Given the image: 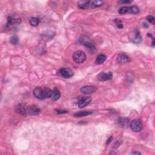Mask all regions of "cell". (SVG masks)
<instances>
[{
  "label": "cell",
  "mask_w": 155,
  "mask_h": 155,
  "mask_svg": "<svg viewBox=\"0 0 155 155\" xmlns=\"http://www.w3.org/2000/svg\"><path fill=\"white\" fill-rule=\"evenodd\" d=\"M130 126L133 132H139L143 129V124L141 119H135L131 122Z\"/></svg>",
  "instance_id": "obj_3"
},
{
  "label": "cell",
  "mask_w": 155,
  "mask_h": 155,
  "mask_svg": "<svg viewBox=\"0 0 155 155\" xmlns=\"http://www.w3.org/2000/svg\"><path fill=\"white\" fill-rule=\"evenodd\" d=\"M117 124L122 128H127L130 124V120L127 118H120L118 119Z\"/></svg>",
  "instance_id": "obj_9"
},
{
  "label": "cell",
  "mask_w": 155,
  "mask_h": 155,
  "mask_svg": "<svg viewBox=\"0 0 155 155\" xmlns=\"http://www.w3.org/2000/svg\"><path fill=\"white\" fill-rule=\"evenodd\" d=\"M79 42L82 44L84 45L86 48L88 49L89 52L93 54L96 52V49L92 42L91 41L90 38L87 36H83L79 38Z\"/></svg>",
  "instance_id": "obj_1"
},
{
  "label": "cell",
  "mask_w": 155,
  "mask_h": 155,
  "mask_svg": "<svg viewBox=\"0 0 155 155\" xmlns=\"http://www.w3.org/2000/svg\"><path fill=\"white\" fill-rule=\"evenodd\" d=\"M113 78V74L111 72H101L98 74L97 76V79L100 81H105L111 80Z\"/></svg>",
  "instance_id": "obj_4"
},
{
  "label": "cell",
  "mask_w": 155,
  "mask_h": 155,
  "mask_svg": "<svg viewBox=\"0 0 155 155\" xmlns=\"http://www.w3.org/2000/svg\"><path fill=\"white\" fill-rule=\"evenodd\" d=\"M92 112L91 111H82V112H77L74 114V116L75 117H83V116H88L92 114Z\"/></svg>",
  "instance_id": "obj_17"
},
{
  "label": "cell",
  "mask_w": 155,
  "mask_h": 155,
  "mask_svg": "<svg viewBox=\"0 0 155 155\" xmlns=\"http://www.w3.org/2000/svg\"><path fill=\"white\" fill-rule=\"evenodd\" d=\"M33 95L35 97L39 99H43L45 98V90L44 89H43L41 87H37L33 90Z\"/></svg>",
  "instance_id": "obj_5"
},
{
  "label": "cell",
  "mask_w": 155,
  "mask_h": 155,
  "mask_svg": "<svg viewBox=\"0 0 155 155\" xmlns=\"http://www.w3.org/2000/svg\"><path fill=\"white\" fill-rule=\"evenodd\" d=\"M139 12V9L137 6H130L128 7L129 14H138Z\"/></svg>",
  "instance_id": "obj_20"
},
{
  "label": "cell",
  "mask_w": 155,
  "mask_h": 155,
  "mask_svg": "<svg viewBox=\"0 0 155 155\" xmlns=\"http://www.w3.org/2000/svg\"><path fill=\"white\" fill-rule=\"evenodd\" d=\"M127 12H128V7L127 6L122 7L121 8H120L119 9V10H118V13L121 15L127 14Z\"/></svg>",
  "instance_id": "obj_23"
},
{
  "label": "cell",
  "mask_w": 155,
  "mask_h": 155,
  "mask_svg": "<svg viewBox=\"0 0 155 155\" xmlns=\"http://www.w3.org/2000/svg\"><path fill=\"white\" fill-rule=\"evenodd\" d=\"M7 22L8 24H10L11 25L18 24L21 23V19L20 18H14L12 16H9L7 18Z\"/></svg>",
  "instance_id": "obj_14"
},
{
  "label": "cell",
  "mask_w": 155,
  "mask_h": 155,
  "mask_svg": "<svg viewBox=\"0 0 155 155\" xmlns=\"http://www.w3.org/2000/svg\"><path fill=\"white\" fill-rule=\"evenodd\" d=\"M131 154H141V153H139V152H133Z\"/></svg>",
  "instance_id": "obj_30"
},
{
  "label": "cell",
  "mask_w": 155,
  "mask_h": 155,
  "mask_svg": "<svg viewBox=\"0 0 155 155\" xmlns=\"http://www.w3.org/2000/svg\"><path fill=\"white\" fill-rule=\"evenodd\" d=\"M92 101L90 97H84L82 98L81 99H79V102H78V107L79 108H83L89 104Z\"/></svg>",
  "instance_id": "obj_10"
},
{
  "label": "cell",
  "mask_w": 155,
  "mask_h": 155,
  "mask_svg": "<svg viewBox=\"0 0 155 155\" xmlns=\"http://www.w3.org/2000/svg\"><path fill=\"white\" fill-rule=\"evenodd\" d=\"M147 20H148V21L149 22V23H152V24H153V25L154 24V23H155V18L153 17V16H151V15H149V16H147Z\"/></svg>",
  "instance_id": "obj_24"
},
{
  "label": "cell",
  "mask_w": 155,
  "mask_h": 155,
  "mask_svg": "<svg viewBox=\"0 0 155 155\" xmlns=\"http://www.w3.org/2000/svg\"><path fill=\"white\" fill-rule=\"evenodd\" d=\"M152 45L153 46H154V38H153V41H152Z\"/></svg>",
  "instance_id": "obj_31"
},
{
  "label": "cell",
  "mask_w": 155,
  "mask_h": 155,
  "mask_svg": "<svg viewBox=\"0 0 155 155\" xmlns=\"http://www.w3.org/2000/svg\"><path fill=\"white\" fill-rule=\"evenodd\" d=\"M90 2L89 1H80L78 3V7L80 9H85L90 6Z\"/></svg>",
  "instance_id": "obj_18"
},
{
  "label": "cell",
  "mask_w": 155,
  "mask_h": 155,
  "mask_svg": "<svg viewBox=\"0 0 155 155\" xmlns=\"http://www.w3.org/2000/svg\"><path fill=\"white\" fill-rule=\"evenodd\" d=\"M27 114H38L40 112V109H38V107L35 106H32L29 107V108L27 109Z\"/></svg>",
  "instance_id": "obj_15"
},
{
  "label": "cell",
  "mask_w": 155,
  "mask_h": 155,
  "mask_svg": "<svg viewBox=\"0 0 155 155\" xmlns=\"http://www.w3.org/2000/svg\"><path fill=\"white\" fill-rule=\"evenodd\" d=\"M15 112L17 113L18 114H22V115H27V108L25 107V106L23 104H19L15 107Z\"/></svg>",
  "instance_id": "obj_11"
},
{
  "label": "cell",
  "mask_w": 155,
  "mask_h": 155,
  "mask_svg": "<svg viewBox=\"0 0 155 155\" xmlns=\"http://www.w3.org/2000/svg\"><path fill=\"white\" fill-rule=\"evenodd\" d=\"M106 59H107V56L104 55H99L96 58L95 63L96 64H98V65L102 64L104 63Z\"/></svg>",
  "instance_id": "obj_16"
},
{
  "label": "cell",
  "mask_w": 155,
  "mask_h": 155,
  "mask_svg": "<svg viewBox=\"0 0 155 155\" xmlns=\"http://www.w3.org/2000/svg\"><path fill=\"white\" fill-rule=\"evenodd\" d=\"M60 96H61V94H60L59 90L55 88L53 90H52V95H51L50 98L53 101H57L58 99H59Z\"/></svg>",
  "instance_id": "obj_13"
},
{
  "label": "cell",
  "mask_w": 155,
  "mask_h": 155,
  "mask_svg": "<svg viewBox=\"0 0 155 155\" xmlns=\"http://www.w3.org/2000/svg\"><path fill=\"white\" fill-rule=\"evenodd\" d=\"M10 43L12 44L15 45L18 43V37L17 36L14 35L12 36V37L10 38Z\"/></svg>",
  "instance_id": "obj_22"
},
{
  "label": "cell",
  "mask_w": 155,
  "mask_h": 155,
  "mask_svg": "<svg viewBox=\"0 0 155 155\" xmlns=\"http://www.w3.org/2000/svg\"><path fill=\"white\" fill-rule=\"evenodd\" d=\"M132 1H129V0H126V1H120L119 2V4H130L132 3Z\"/></svg>",
  "instance_id": "obj_26"
},
{
  "label": "cell",
  "mask_w": 155,
  "mask_h": 155,
  "mask_svg": "<svg viewBox=\"0 0 155 155\" xmlns=\"http://www.w3.org/2000/svg\"><path fill=\"white\" fill-rule=\"evenodd\" d=\"M61 75L64 78H70L73 76V72L70 69L67 67L61 68L59 71Z\"/></svg>",
  "instance_id": "obj_7"
},
{
  "label": "cell",
  "mask_w": 155,
  "mask_h": 155,
  "mask_svg": "<svg viewBox=\"0 0 155 155\" xmlns=\"http://www.w3.org/2000/svg\"><path fill=\"white\" fill-rule=\"evenodd\" d=\"M104 4L103 1H92L90 2V6L92 8H95L103 5Z\"/></svg>",
  "instance_id": "obj_19"
},
{
  "label": "cell",
  "mask_w": 155,
  "mask_h": 155,
  "mask_svg": "<svg viewBox=\"0 0 155 155\" xmlns=\"http://www.w3.org/2000/svg\"><path fill=\"white\" fill-rule=\"evenodd\" d=\"M116 23H117V26H118V28H119V29L123 28V25L122 24V23H121V21H118V20L116 19Z\"/></svg>",
  "instance_id": "obj_27"
},
{
  "label": "cell",
  "mask_w": 155,
  "mask_h": 155,
  "mask_svg": "<svg viewBox=\"0 0 155 155\" xmlns=\"http://www.w3.org/2000/svg\"><path fill=\"white\" fill-rule=\"evenodd\" d=\"M73 59L76 63L81 64L84 63L86 59V55L83 51H76L73 55Z\"/></svg>",
  "instance_id": "obj_2"
},
{
  "label": "cell",
  "mask_w": 155,
  "mask_h": 155,
  "mask_svg": "<svg viewBox=\"0 0 155 155\" xmlns=\"http://www.w3.org/2000/svg\"><path fill=\"white\" fill-rule=\"evenodd\" d=\"M131 41L134 44H139L141 41V36L139 30H134L131 34Z\"/></svg>",
  "instance_id": "obj_8"
},
{
  "label": "cell",
  "mask_w": 155,
  "mask_h": 155,
  "mask_svg": "<svg viewBox=\"0 0 155 155\" xmlns=\"http://www.w3.org/2000/svg\"><path fill=\"white\" fill-rule=\"evenodd\" d=\"M97 90V87L94 85H86L81 88V92L84 95H90L95 92Z\"/></svg>",
  "instance_id": "obj_6"
},
{
  "label": "cell",
  "mask_w": 155,
  "mask_h": 155,
  "mask_svg": "<svg viewBox=\"0 0 155 155\" xmlns=\"http://www.w3.org/2000/svg\"><path fill=\"white\" fill-rule=\"evenodd\" d=\"M113 138L112 136H111V137L109 138L106 141V145H108L109 144H110V143L113 141Z\"/></svg>",
  "instance_id": "obj_28"
},
{
  "label": "cell",
  "mask_w": 155,
  "mask_h": 155,
  "mask_svg": "<svg viewBox=\"0 0 155 155\" xmlns=\"http://www.w3.org/2000/svg\"><path fill=\"white\" fill-rule=\"evenodd\" d=\"M143 27H144V28H147V27H149V25H148V24H147V23H143Z\"/></svg>",
  "instance_id": "obj_29"
},
{
  "label": "cell",
  "mask_w": 155,
  "mask_h": 155,
  "mask_svg": "<svg viewBox=\"0 0 155 155\" xmlns=\"http://www.w3.org/2000/svg\"><path fill=\"white\" fill-rule=\"evenodd\" d=\"M55 112H56V113H58V114L67 113H68V111H67V110H60V109H56Z\"/></svg>",
  "instance_id": "obj_25"
},
{
  "label": "cell",
  "mask_w": 155,
  "mask_h": 155,
  "mask_svg": "<svg viewBox=\"0 0 155 155\" xmlns=\"http://www.w3.org/2000/svg\"><path fill=\"white\" fill-rule=\"evenodd\" d=\"M39 20L38 18L32 17L30 19V24L33 27H37L39 24Z\"/></svg>",
  "instance_id": "obj_21"
},
{
  "label": "cell",
  "mask_w": 155,
  "mask_h": 155,
  "mask_svg": "<svg viewBox=\"0 0 155 155\" xmlns=\"http://www.w3.org/2000/svg\"><path fill=\"white\" fill-rule=\"evenodd\" d=\"M117 59L118 61L121 63H126L130 61V58L129 57V56L126 54L123 53H120L118 55Z\"/></svg>",
  "instance_id": "obj_12"
}]
</instances>
